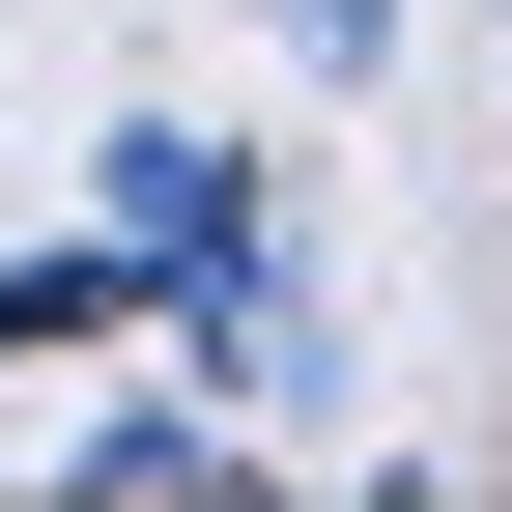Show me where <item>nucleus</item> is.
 <instances>
[{
    "mask_svg": "<svg viewBox=\"0 0 512 512\" xmlns=\"http://www.w3.org/2000/svg\"><path fill=\"white\" fill-rule=\"evenodd\" d=\"M285 57H313V86H370V57H399V0H285Z\"/></svg>",
    "mask_w": 512,
    "mask_h": 512,
    "instance_id": "nucleus-3",
    "label": "nucleus"
},
{
    "mask_svg": "<svg viewBox=\"0 0 512 512\" xmlns=\"http://www.w3.org/2000/svg\"><path fill=\"white\" fill-rule=\"evenodd\" d=\"M114 256L171 285L200 399H313V313H285V171H256V143H200V114H143V143H114Z\"/></svg>",
    "mask_w": 512,
    "mask_h": 512,
    "instance_id": "nucleus-1",
    "label": "nucleus"
},
{
    "mask_svg": "<svg viewBox=\"0 0 512 512\" xmlns=\"http://www.w3.org/2000/svg\"><path fill=\"white\" fill-rule=\"evenodd\" d=\"M86 484H114V512H171V484H228V427H200V399H114V427H86Z\"/></svg>",
    "mask_w": 512,
    "mask_h": 512,
    "instance_id": "nucleus-2",
    "label": "nucleus"
}]
</instances>
